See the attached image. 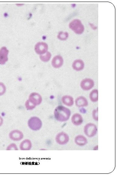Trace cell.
Returning a JSON list of instances; mask_svg holds the SVG:
<instances>
[{
    "label": "cell",
    "mask_w": 117,
    "mask_h": 176,
    "mask_svg": "<svg viewBox=\"0 0 117 176\" xmlns=\"http://www.w3.org/2000/svg\"><path fill=\"white\" fill-rule=\"evenodd\" d=\"M71 116V111L68 108L61 106L56 107L54 111L55 119L60 122H65L68 120Z\"/></svg>",
    "instance_id": "1"
},
{
    "label": "cell",
    "mask_w": 117,
    "mask_h": 176,
    "mask_svg": "<svg viewBox=\"0 0 117 176\" xmlns=\"http://www.w3.org/2000/svg\"><path fill=\"white\" fill-rule=\"evenodd\" d=\"M69 28L78 34H82L84 30V27L82 22L79 19L72 21L69 24Z\"/></svg>",
    "instance_id": "2"
},
{
    "label": "cell",
    "mask_w": 117,
    "mask_h": 176,
    "mask_svg": "<svg viewBox=\"0 0 117 176\" xmlns=\"http://www.w3.org/2000/svg\"><path fill=\"white\" fill-rule=\"evenodd\" d=\"M28 125L29 127L34 131L39 130L42 126V122L38 117H31L28 122Z\"/></svg>",
    "instance_id": "3"
},
{
    "label": "cell",
    "mask_w": 117,
    "mask_h": 176,
    "mask_svg": "<svg viewBox=\"0 0 117 176\" xmlns=\"http://www.w3.org/2000/svg\"><path fill=\"white\" fill-rule=\"evenodd\" d=\"M97 132V128L96 126L93 123H88L84 127V133L88 137H92L95 136Z\"/></svg>",
    "instance_id": "4"
},
{
    "label": "cell",
    "mask_w": 117,
    "mask_h": 176,
    "mask_svg": "<svg viewBox=\"0 0 117 176\" xmlns=\"http://www.w3.org/2000/svg\"><path fill=\"white\" fill-rule=\"evenodd\" d=\"M56 142L60 145H64L69 141V137L68 134L64 132L58 133L55 138Z\"/></svg>",
    "instance_id": "5"
},
{
    "label": "cell",
    "mask_w": 117,
    "mask_h": 176,
    "mask_svg": "<svg viewBox=\"0 0 117 176\" xmlns=\"http://www.w3.org/2000/svg\"><path fill=\"white\" fill-rule=\"evenodd\" d=\"M28 100L31 103L36 106L41 104L42 101V98L39 94L34 92L30 94Z\"/></svg>",
    "instance_id": "6"
},
{
    "label": "cell",
    "mask_w": 117,
    "mask_h": 176,
    "mask_svg": "<svg viewBox=\"0 0 117 176\" xmlns=\"http://www.w3.org/2000/svg\"><path fill=\"white\" fill-rule=\"evenodd\" d=\"M48 44L44 42L38 43L35 47V50L36 53L39 55L46 53L48 50Z\"/></svg>",
    "instance_id": "7"
},
{
    "label": "cell",
    "mask_w": 117,
    "mask_h": 176,
    "mask_svg": "<svg viewBox=\"0 0 117 176\" xmlns=\"http://www.w3.org/2000/svg\"><path fill=\"white\" fill-rule=\"evenodd\" d=\"M94 85V81L91 79L86 78L82 80L80 83L81 88L84 91H88L91 89Z\"/></svg>",
    "instance_id": "8"
},
{
    "label": "cell",
    "mask_w": 117,
    "mask_h": 176,
    "mask_svg": "<svg viewBox=\"0 0 117 176\" xmlns=\"http://www.w3.org/2000/svg\"><path fill=\"white\" fill-rule=\"evenodd\" d=\"M9 136L12 140L18 141H20L23 139L24 134L19 130H14L10 132Z\"/></svg>",
    "instance_id": "9"
},
{
    "label": "cell",
    "mask_w": 117,
    "mask_h": 176,
    "mask_svg": "<svg viewBox=\"0 0 117 176\" xmlns=\"http://www.w3.org/2000/svg\"><path fill=\"white\" fill-rule=\"evenodd\" d=\"M9 51L5 47L0 49V64L4 65L8 60V55Z\"/></svg>",
    "instance_id": "10"
},
{
    "label": "cell",
    "mask_w": 117,
    "mask_h": 176,
    "mask_svg": "<svg viewBox=\"0 0 117 176\" xmlns=\"http://www.w3.org/2000/svg\"><path fill=\"white\" fill-rule=\"evenodd\" d=\"M63 64V59L62 56L58 55L54 57L52 61V66L55 68L61 67Z\"/></svg>",
    "instance_id": "11"
},
{
    "label": "cell",
    "mask_w": 117,
    "mask_h": 176,
    "mask_svg": "<svg viewBox=\"0 0 117 176\" xmlns=\"http://www.w3.org/2000/svg\"><path fill=\"white\" fill-rule=\"evenodd\" d=\"M32 144L29 139H25L20 144V148L21 150H29L32 148Z\"/></svg>",
    "instance_id": "12"
},
{
    "label": "cell",
    "mask_w": 117,
    "mask_h": 176,
    "mask_svg": "<svg viewBox=\"0 0 117 176\" xmlns=\"http://www.w3.org/2000/svg\"><path fill=\"white\" fill-rule=\"evenodd\" d=\"M75 103L76 106L79 107H86L88 105L87 99L83 96H80L76 98Z\"/></svg>",
    "instance_id": "13"
},
{
    "label": "cell",
    "mask_w": 117,
    "mask_h": 176,
    "mask_svg": "<svg viewBox=\"0 0 117 176\" xmlns=\"http://www.w3.org/2000/svg\"><path fill=\"white\" fill-rule=\"evenodd\" d=\"M72 123L75 125L78 126L82 124L83 122L82 117L79 114H75L72 117Z\"/></svg>",
    "instance_id": "14"
},
{
    "label": "cell",
    "mask_w": 117,
    "mask_h": 176,
    "mask_svg": "<svg viewBox=\"0 0 117 176\" xmlns=\"http://www.w3.org/2000/svg\"><path fill=\"white\" fill-rule=\"evenodd\" d=\"M75 142L78 145L82 146L87 144V140L83 135H78L75 138Z\"/></svg>",
    "instance_id": "15"
},
{
    "label": "cell",
    "mask_w": 117,
    "mask_h": 176,
    "mask_svg": "<svg viewBox=\"0 0 117 176\" xmlns=\"http://www.w3.org/2000/svg\"><path fill=\"white\" fill-rule=\"evenodd\" d=\"M73 69L76 71L82 70L84 67V63L81 60H75L72 64Z\"/></svg>",
    "instance_id": "16"
},
{
    "label": "cell",
    "mask_w": 117,
    "mask_h": 176,
    "mask_svg": "<svg viewBox=\"0 0 117 176\" xmlns=\"http://www.w3.org/2000/svg\"><path fill=\"white\" fill-rule=\"evenodd\" d=\"M62 101L64 105L70 107L74 104V99L72 97L70 96L65 95L62 98Z\"/></svg>",
    "instance_id": "17"
},
{
    "label": "cell",
    "mask_w": 117,
    "mask_h": 176,
    "mask_svg": "<svg viewBox=\"0 0 117 176\" xmlns=\"http://www.w3.org/2000/svg\"><path fill=\"white\" fill-rule=\"evenodd\" d=\"M89 98L92 102H97L98 100V91L97 89H94L89 94Z\"/></svg>",
    "instance_id": "18"
},
{
    "label": "cell",
    "mask_w": 117,
    "mask_h": 176,
    "mask_svg": "<svg viewBox=\"0 0 117 176\" xmlns=\"http://www.w3.org/2000/svg\"><path fill=\"white\" fill-rule=\"evenodd\" d=\"M51 57V53L50 52L47 51L46 53L40 56V60L44 62L48 61Z\"/></svg>",
    "instance_id": "19"
},
{
    "label": "cell",
    "mask_w": 117,
    "mask_h": 176,
    "mask_svg": "<svg viewBox=\"0 0 117 176\" xmlns=\"http://www.w3.org/2000/svg\"><path fill=\"white\" fill-rule=\"evenodd\" d=\"M69 33L67 32H63L62 31L59 33L57 36L58 39L61 40H65L69 37Z\"/></svg>",
    "instance_id": "20"
},
{
    "label": "cell",
    "mask_w": 117,
    "mask_h": 176,
    "mask_svg": "<svg viewBox=\"0 0 117 176\" xmlns=\"http://www.w3.org/2000/svg\"><path fill=\"white\" fill-rule=\"evenodd\" d=\"M25 105L26 109L28 110H33L34 109L36 106L31 103L28 100L26 101Z\"/></svg>",
    "instance_id": "21"
},
{
    "label": "cell",
    "mask_w": 117,
    "mask_h": 176,
    "mask_svg": "<svg viewBox=\"0 0 117 176\" xmlns=\"http://www.w3.org/2000/svg\"><path fill=\"white\" fill-rule=\"evenodd\" d=\"M6 150H18L17 147L15 143H12L8 145L7 147Z\"/></svg>",
    "instance_id": "22"
},
{
    "label": "cell",
    "mask_w": 117,
    "mask_h": 176,
    "mask_svg": "<svg viewBox=\"0 0 117 176\" xmlns=\"http://www.w3.org/2000/svg\"><path fill=\"white\" fill-rule=\"evenodd\" d=\"M6 91V87L5 85L2 83L0 82V96L3 95Z\"/></svg>",
    "instance_id": "23"
},
{
    "label": "cell",
    "mask_w": 117,
    "mask_h": 176,
    "mask_svg": "<svg viewBox=\"0 0 117 176\" xmlns=\"http://www.w3.org/2000/svg\"><path fill=\"white\" fill-rule=\"evenodd\" d=\"M92 116L93 119L96 120H98V108L97 109L94 110L92 112Z\"/></svg>",
    "instance_id": "24"
},
{
    "label": "cell",
    "mask_w": 117,
    "mask_h": 176,
    "mask_svg": "<svg viewBox=\"0 0 117 176\" xmlns=\"http://www.w3.org/2000/svg\"><path fill=\"white\" fill-rule=\"evenodd\" d=\"M3 120L2 117L0 116V126H1L3 124Z\"/></svg>",
    "instance_id": "25"
}]
</instances>
